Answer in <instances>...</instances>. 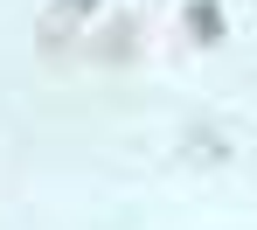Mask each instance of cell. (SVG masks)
Segmentation results:
<instances>
[{
	"instance_id": "cell-1",
	"label": "cell",
	"mask_w": 257,
	"mask_h": 230,
	"mask_svg": "<svg viewBox=\"0 0 257 230\" xmlns=\"http://www.w3.org/2000/svg\"><path fill=\"white\" fill-rule=\"evenodd\" d=\"M90 14H97V0H49V14H42V49H49V56L70 49V35L84 28Z\"/></svg>"
},
{
	"instance_id": "cell-2",
	"label": "cell",
	"mask_w": 257,
	"mask_h": 230,
	"mask_svg": "<svg viewBox=\"0 0 257 230\" xmlns=\"http://www.w3.org/2000/svg\"><path fill=\"white\" fill-rule=\"evenodd\" d=\"M181 28H188L195 42H222V7H215V0H188Z\"/></svg>"
},
{
	"instance_id": "cell-3",
	"label": "cell",
	"mask_w": 257,
	"mask_h": 230,
	"mask_svg": "<svg viewBox=\"0 0 257 230\" xmlns=\"http://www.w3.org/2000/svg\"><path fill=\"white\" fill-rule=\"evenodd\" d=\"M132 49H139V28H132V14H118V21L97 35V56H104V63H118V56H132Z\"/></svg>"
},
{
	"instance_id": "cell-4",
	"label": "cell",
	"mask_w": 257,
	"mask_h": 230,
	"mask_svg": "<svg viewBox=\"0 0 257 230\" xmlns=\"http://www.w3.org/2000/svg\"><path fill=\"white\" fill-rule=\"evenodd\" d=\"M188 154H195V161H222V139H215L209 126H195V133H188Z\"/></svg>"
}]
</instances>
